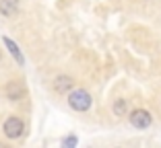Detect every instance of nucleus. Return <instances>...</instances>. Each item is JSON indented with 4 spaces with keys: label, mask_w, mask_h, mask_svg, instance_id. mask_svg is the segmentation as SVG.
<instances>
[{
    "label": "nucleus",
    "mask_w": 161,
    "mask_h": 148,
    "mask_svg": "<svg viewBox=\"0 0 161 148\" xmlns=\"http://www.w3.org/2000/svg\"><path fill=\"white\" fill-rule=\"evenodd\" d=\"M54 91L58 93V95H66L70 89H75V78L68 76V74H60V76L54 78Z\"/></svg>",
    "instance_id": "obj_4"
},
{
    "label": "nucleus",
    "mask_w": 161,
    "mask_h": 148,
    "mask_svg": "<svg viewBox=\"0 0 161 148\" xmlns=\"http://www.w3.org/2000/svg\"><path fill=\"white\" fill-rule=\"evenodd\" d=\"M66 95H68V99H66L68 107H70L72 111L85 113V111H89L91 107H93V97H91L89 91H85V89H70Z\"/></svg>",
    "instance_id": "obj_1"
},
{
    "label": "nucleus",
    "mask_w": 161,
    "mask_h": 148,
    "mask_svg": "<svg viewBox=\"0 0 161 148\" xmlns=\"http://www.w3.org/2000/svg\"><path fill=\"white\" fill-rule=\"evenodd\" d=\"M128 121H130V125L136 128V130H147L149 125L153 124V115H151V111L138 107V109L128 111Z\"/></svg>",
    "instance_id": "obj_2"
},
{
    "label": "nucleus",
    "mask_w": 161,
    "mask_h": 148,
    "mask_svg": "<svg viewBox=\"0 0 161 148\" xmlns=\"http://www.w3.org/2000/svg\"><path fill=\"white\" fill-rule=\"evenodd\" d=\"M2 132H4V136H6V138H10V140L21 138V136H23V132H25L23 120H21V117H17V115H10V117H6L4 125H2Z\"/></svg>",
    "instance_id": "obj_3"
},
{
    "label": "nucleus",
    "mask_w": 161,
    "mask_h": 148,
    "mask_svg": "<svg viewBox=\"0 0 161 148\" xmlns=\"http://www.w3.org/2000/svg\"><path fill=\"white\" fill-rule=\"evenodd\" d=\"M6 97H8L10 101L23 99V97H25V86H23V82H19V80L8 82V86H6Z\"/></svg>",
    "instance_id": "obj_5"
},
{
    "label": "nucleus",
    "mask_w": 161,
    "mask_h": 148,
    "mask_svg": "<svg viewBox=\"0 0 161 148\" xmlns=\"http://www.w3.org/2000/svg\"><path fill=\"white\" fill-rule=\"evenodd\" d=\"M76 142H79V140H76L75 136H68V138H64L62 144H64V146H76Z\"/></svg>",
    "instance_id": "obj_9"
},
{
    "label": "nucleus",
    "mask_w": 161,
    "mask_h": 148,
    "mask_svg": "<svg viewBox=\"0 0 161 148\" xmlns=\"http://www.w3.org/2000/svg\"><path fill=\"white\" fill-rule=\"evenodd\" d=\"M112 111H114L116 117H124V115H128V111H130V103H128V99H124V97H118V99H114Z\"/></svg>",
    "instance_id": "obj_7"
},
{
    "label": "nucleus",
    "mask_w": 161,
    "mask_h": 148,
    "mask_svg": "<svg viewBox=\"0 0 161 148\" xmlns=\"http://www.w3.org/2000/svg\"><path fill=\"white\" fill-rule=\"evenodd\" d=\"M2 41H4V45H6V48H8L10 56H13L14 60H17V64H19V66H23V64H25V58H23V54H21L19 45H17V43H14L13 39H8V37H4V39H2Z\"/></svg>",
    "instance_id": "obj_8"
},
{
    "label": "nucleus",
    "mask_w": 161,
    "mask_h": 148,
    "mask_svg": "<svg viewBox=\"0 0 161 148\" xmlns=\"http://www.w3.org/2000/svg\"><path fill=\"white\" fill-rule=\"evenodd\" d=\"M19 13V0H0V14L2 17H14Z\"/></svg>",
    "instance_id": "obj_6"
}]
</instances>
